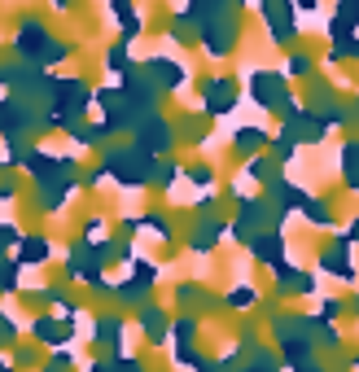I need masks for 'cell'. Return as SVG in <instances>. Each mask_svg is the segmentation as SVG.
<instances>
[{
  "instance_id": "cell-9",
  "label": "cell",
  "mask_w": 359,
  "mask_h": 372,
  "mask_svg": "<svg viewBox=\"0 0 359 372\" xmlns=\"http://www.w3.org/2000/svg\"><path fill=\"white\" fill-rule=\"evenodd\" d=\"M145 333L149 337H162V311H145Z\"/></svg>"
},
{
  "instance_id": "cell-10",
  "label": "cell",
  "mask_w": 359,
  "mask_h": 372,
  "mask_svg": "<svg viewBox=\"0 0 359 372\" xmlns=\"http://www.w3.org/2000/svg\"><path fill=\"white\" fill-rule=\"evenodd\" d=\"M324 320H338L342 315V303H338V298H328V303H324V311H320Z\"/></svg>"
},
{
  "instance_id": "cell-5",
  "label": "cell",
  "mask_w": 359,
  "mask_h": 372,
  "mask_svg": "<svg viewBox=\"0 0 359 372\" xmlns=\"http://www.w3.org/2000/svg\"><path fill=\"white\" fill-rule=\"evenodd\" d=\"M280 281H285V289H294V293H311L316 289V281L306 276V271H289V267L280 271Z\"/></svg>"
},
{
  "instance_id": "cell-6",
  "label": "cell",
  "mask_w": 359,
  "mask_h": 372,
  "mask_svg": "<svg viewBox=\"0 0 359 372\" xmlns=\"http://www.w3.org/2000/svg\"><path fill=\"white\" fill-rule=\"evenodd\" d=\"M346 184L359 188V145H346Z\"/></svg>"
},
{
  "instance_id": "cell-12",
  "label": "cell",
  "mask_w": 359,
  "mask_h": 372,
  "mask_svg": "<svg viewBox=\"0 0 359 372\" xmlns=\"http://www.w3.org/2000/svg\"><path fill=\"white\" fill-rule=\"evenodd\" d=\"M306 372H316V368H306Z\"/></svg>"
},
{
  "instance_id": "cell-7",
  "label": "cell",
  "mask_w": 359,
  "mask_h": 372,
  "mask_svg": "<svg viewBox=\"0 0 359 372\" xmlns=\"http://www.w3.org/2000/svg\"><path fill=\"white\" fill-rule=\"evenodd\" d=\"M306 219H311V223H320V228H324V223L333 228V210H328L324 202H306Z\"/></svg>"
},
{
  "instance_id": "cell-8",
  "label": "cell",
  "mask_w": 359,
  "mask_h": 372,
  "mask_svg": "<svg viewBox=\"0 0 359 372\" xmlns=\"http://www.w3.org/2000/svg\"><path fill=\"white\" fill-rule=\"evenodd\" d=\"M311 57H306V53H289V74H311Z\"/></svg>"
},
{
  "instance_id": "cell-11",
  "label": "cell",
  "mask_w": 359,
  "mask_h": 372,
  "mask_svg": "<svg viewBox=\"0 0 359 372\" xmlns=\"http://www.w3.org/2000/svg\"><path fill=\"white\" fill-rule=\"evenodd\" d=\"M27 245H31L27 259H44V254H48V250H44V241H27Z\"/></svg>"
},
{
  "instance_id": "cell-4",
  "label": "cell",
  "mask_w": 359,
  "mask_h": 372,
  "mask_svg": "<svg viewBox=\"0 0 359 372\" xmlns=\"http://www.w3.org/2000/svg\"><path fill=\"white\" fill-rule=\"evenodd\" d=\"M206 110H211V114H228V110H233V88H228V84H215Z\"/></svg>"
},
{
  "instance_id": "cell-3",
  "label": "cell",
  "mask_w": 359,
  "mask_h": 372,
  "mask_svg": "<svg viewBox=\"0 0 359 372\" xmlns=\"http://www.w3.org/2000/svg\"><path fill=\"white\" fill-rule=\"evenodd\" d=\"M263 145H267V132H263V128H241V132H237V149H241V154L263 149Z\"/></svg>"
},
{
  "instance_id": "cell-1",
  "label": "cell",
  "mask_w": 359,
  "mask_h": 372,
  "mask_svg": "<svg viewBox=\"0 0 359 372\" xmlns=\"http://www.w3.org/2000/svg\"><path fill=\"white\" fill-rule=\"evenodd\" d=\"M254 96L259 101H272V110L280 106V79H272V74H254Z\"/></svg>"
},
{
  "instance_id": "cell-2",
  "label": "cell",
  "mask_w": 359,
  "mask_h": 372,
  "mask_svg": "<svg viewBox=\"0 0 359 372\" xmlns=\"http://www.w3.org/2000/svg\"><path fill=\"white\" fill-rule=\"evenodd\" d=\"M254 259H267V263H280V237H254L250 241Z\"/></svg>"
}]
</instances>
